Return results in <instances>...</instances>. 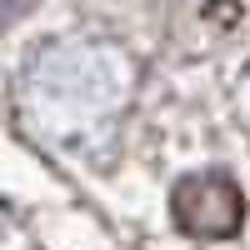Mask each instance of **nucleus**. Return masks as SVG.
Wrapping results in <instances>:
<instances>
[{
	"instance_id": "f257e3e1",
	"label": "nucleus",
	"mask_w": 250,
	"mask_h": 250,
	"mask_svg": "<svg viewBox=\"0 0 250 250\" xmlns=\"http://www.w3.org/2000/svg\"><path fill=\"white\" fill-rule=\"evenodd\" d=\"M170 205H175L180 230H190V235H230L240 225V190H235V180L220 175V170L185 175L175 185Z\"/></svg>"
}]
</instances>
